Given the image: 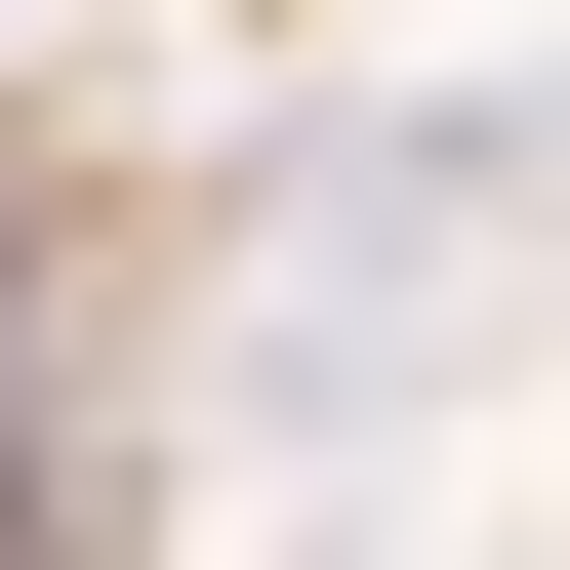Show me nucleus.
Masks as SVG:
<instances>
[{"instance_id": "nucleus-1", "label": "nucleus", "mask_w": 570, "mask_h": 570, "mask_svg": "<svg viewBox=\"0 0 570 570\" xmlns=\"http://www.w3.org/2000/svg\"><path fill=\"white\" fill-rule=\"evenodd\" d=\"M489 285H530V82H407V122H326V164H285V407L367 449V407H407V326L489 367Z\"/></svg>"}]
</instances>
